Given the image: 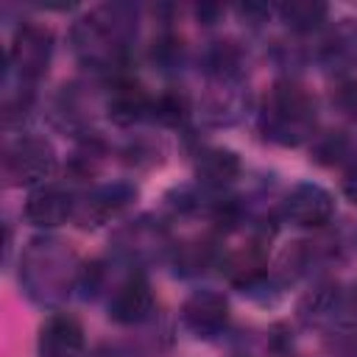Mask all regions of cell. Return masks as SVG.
Masks as SVG:
<instances>
[{
	"instance_id": "6da1fadb",
	"label": "cell",
	"mask_w": 357,
	"mask_h": 357,
	"mask_svg": "<svg viewBox=\"0 0 357 357\" xmlns=\"http://www.w3.org/2000/svg\"><path fill=\"white\" fill-rule=\"evenodd\" d=\"M134 36V14L128 6H100L81 17L73 31V53L92 70H117L126 61L128 42Z\"/></svg>"
},
{
	"instance_id": "7a4b0ae2",
	"label": "cell",
	"mask_w": 357,
	"mask_h": 357,
	"mask_svg": "<svg viewBox=\"0 0 357 357\" xmlns=\"http://www.w3.org/2000/svg\"><path fill=\"white\" fill-rule=\"evenodd\" d=\"M315 123H318L315 98L301 84L284 78L271 86L259 109V131L265 139L296 148L315 137Z\"/></svg>"
},
{
	"instance_id": "3957f363",
	"label": "cell",
	"mask_w": 357,
	"mask_h": 357,
	"mask_svg": "<svg viewBox=\"0 0 357 357\" xmlns=\"http://www.w3.org/2000/svg\"><path fill=\"white\" fill-rule=\"evenodd\" d=\"M56 148L36 134H20L3 151V178L11 187H42L56 173Z\"/></svg>"
},
{
	"instance_id": "277c9868",
	"label": "cell",
	"mask_w": 357,
	"mask_h": 357,
	"mask_svg": "<svg viewBox=\"0 0 357 357\" xmlns=\"http://www.w3.org/2000/svg\"><path fill=\"white\" fill-rule=\"evenodd\" d=\"M50 56H53V33L45 25L22 22L14 31L8 47V75L25 84H36L47 73Z\"/></svg>"
},
{
	"instance_id": "5b68a950",
	"label": "cell",
	"mask_w": 357,
	"mask_h": 357,
	"mask_svg": "<svg viewBox=\"0 0 357 357\" xmlns=\"http://www.w3.org/2000/svg\"><path fill=\"white\" fill-rule=\"evenodd\" d=\"M134 198H137V187L128 181H112L103 187H92L89 192H84L81 201H75L73 218L84 229H98L109 223L112 218H117Z\"/></svg>"
},
{
	"instance_id": "8992f818",
	"label": "cell",
	"mask_w": 357,
	"mask_h": 357,
	"mask_svg": "<svg viewBox=\"0 0 357 357\" xmlns=\"http://www.w3.org/2000/svg\"><path fill=\"white\" fill-rule=\"evenodd\" d=\"M106 312L120 326H137L145 324L153 315V287L145 279V273L134 271L128 273L109 296Z\"/></svg>"
},
{
	"instance_id": "52a82bcc",
	"label": "cell",
	"mask_w": 357,
	"mask_h": 357,
	"mask_svg": "<svg viewBox=\"0 0 357 357\" xmlns=\"http://www.w3.org/2000/svg\"><path fill=\"white\" fill-rule=\"evenodd\" d=\"M282 212L293 226L301 229H318L326 226L335 215V198L329 190H324L321 184L312 181H301L296 184L284 201H282Z\"/></svg>"
},
{
	"instance_id": "ba28073f",
	"label": "cell",
	"mask_w": 357,
	"mask_h": 357,
	"mask_svg": "<svg viewBox=\"0 0 357 357\" xmlns=\"http://www.w3.org/2000/svg\"><path fill=\"white\" fill-rule=\"evenodd\" d=\"M181 324L195 337H218L229 326V301L218 290H195L181 304Z\"/></svg>"
},
{
	"instance_id": "9c48e42d",
	"label": "cell",
	"mask_w": 357,
	"mask_h": 357,
	"mask_svg": "<svg viewBox=\"0 0 357 357\" xmlns=\"http://www.w3.org/2000/svg\"><path fill=\"white\" fill-rule=\"evenodd\" d=\"M22 215L36 229H56L75 215V198L61 184H42L28 192Z\"/></svg>"
},
{
	"instance_id": "30bf717a",
	"label": "cell",
	"mask_w": 357,
	"mask_h": 357,
	"mask_svg": "<svg viewBox=\"0 0 357 357\" xmlns=\"http://www.w3.org/2000/svg\"><path fill=\"white\" fill-rule=\"evenodd\" d=\"M167 245L170 240H167L165 226H159V220H151V218H139L131 226L120 229L114 240L117 254L128 262H145V259L162 257Z\"/></svg>"
},
{
	"instance_id": "8fae6325",
	"label": "cell",
	"mask_w": 357,
	"mask_h": 357,
	"mask_svg": "<svg viewBox=\"0 0 357 357\" xmlns=\"http://www.w3.org/2000/svg\"><path fill=\"white\" fill-rule=\"evenodd\" d=\"M151 103H153V98L142 89V84H137L134 78H126V75H114L109 84L103 109L112 123L134 126L137 120L151 114Z\"/></svg>"
},
{
	"instance_id": "7c38bea8",
	"label": "cell",
	"mask_w": 357,
	"mask_h": 357,
	"mask_svg": "<svg viewBox=\"0 0 357 357\" xmlns=\"http://www.w3.org/2000/svg\"><path fill=\"white\" fill-rule=\"evenodd\" d=\"M39 357H81L84 351V326L78 318L67 312H53L42 326L36 337Z\"/></svg>"
},
{
	"instance_id": "4fadbf2b",
	"label": "cell",
	"mask_w": 357,
	"mask_h": 357,
	"mask_svg": "<svg viewBox=\"0 0 357 357\" xmlns=\"http://www.w3.org/2000/svg\"><path fill=\"white\" fill-rule=\"evenodd\" d=\"M240 173H243V162H240V156L231 148L212 145V148L198 151L195 178H198L201 187H206V190H223V187L234 184L240 178Z\"/></svg>"
},
{
	"instance_id": "5bb4252c",
	"label": "cell",
	"mask_w": 357,
	"mask_h": 357,
	"mask_svg": "<svg viewBox=\"0 0 357 357\" xmlns=\"http://www.w3.org/2000/svg\"><path fill=\"white\" fill-rule=\"evenodd\" d=\"M245 106H248V95L243 92L240 81H212L201 112L212 126H231L243 117Z\"/></svg>"
},
{
	"instance_id": "9a60e30c",
	"label": "cell",
	"mask_w": 357,
	"mask_h": 357,
	"mask_svg": "<svg viewBox=\"0 0 357 357\" xmlns=\"http://www.w3.org/2000/svg\"><path fill=\"white\" fill-rule=\"evenodd\" d=\"M318 59L332 73L351 70L357 64V22L340 20L337 25H332V31L324 36L318 47Z\"/></svg>"
},
{
	"instance_id": "2e32d148",
	"label": "cell",
	"mask_w": 357,
	"mask_h": 357,
	"mask_svg": "<svg viewBox=\"0 0 357 357\" xmlns=\"http://www.w3.org/2000/svg\"><path fill=\"white\" fill-rule=\"evenodd\" d=\"M337 310H343V293L335 282H324L318 284L315 290H310L301 304H298V312H301V321L310 324V326H321L326 321H332L337 315Z\"/></svg>"
},
{
	"instance_id": "e0dca14e",
	"label": "cell",
	"mask_w": 357,
	"mask_h": 357,
	"mask_svg": "<svg viewBox=\"0 0 357 357\" xmlns=\"http://www.w3.org/2000/svg\"><path fill=\"white\" fill-rule=\"evenodd\" d=\"M276 14L282 17V22L296 31V33H312L315 28H321L326 22L329 6L321 0H284L276 6Z\"/></svg>"
},
{
	"instance_id": "ac0fdd59",
	"label": "cell",
	"mask_w": 357,
	"mask_h": 357,
	"mask_svg": "<svg viewBox=\"0 0 357 357\" xmlns=\"http://www.w3.org/2000/svg\"><path fill=\"white\" fill-rule=\"evenodd\" d=\"M187 114H190V100L178 89H165L151 103V117L156 123H162V126H170V128L181 126L187 120Z\"/></svg>"
},
{
	"instance_id": "d6986e66",
	"label": "cell",
	"mask_w": 357,
	"mask_h": 357,
	"mask_svg": "<svg viewBox=\"0 0 357 357\" xmlns=\"http://www.w3.org/2000/svg\"><path fill=\"white\" fill-rule=\"evenodd\" d=\"M312 156H315V162L329 165V167H332V165H340V162H346V159L351 156V142H349L346 134L329 131V134H324V137L315 139Z\"/></svg>"
},
{
	"instance_id": "ffe728a7",
	"label": "cell",
	"mask_w": 357,
	"mask_h": 357,
	"mask_svg": "<svg viewBox=\"0 0 357 357\" xmlns=\"http://www.w3.org/2000/svg\"><path fill=\"white\" fill-rule=\"evenodd\" d=\"M212 259H215V245L206 243V240L187 243V245H178L176 248V271L178 273H198Z\"/></svg>"
},
{
	"instance_id": "44dd1931",
	"label": "cell",
	"mask_w": 357,
	"mask_h": 357,
	"mask_svg": "<svg viewBox=\"0 0 357 357\" xmlns=\"http://www.w3.org/2000/svg\"><path fill=\"white\" fill-rule=\"evenodd\" d=\"M151 59L162 73H176L181 67V61H184V47H181V42L176 36H162V39L153 42Z\"/></svg>"
},
{
	"instance_id": "7402d4cb",
	"label": "cell",
	"mask_w": 357,
	"mask_h": 357,
	"mask_svg": "<svg viewBox=\"0 0 357 357\" xmlns=\"http://www.w3.org/2000/svg\"><path fill=\"white\" fill-rule=\"evenodd\" d=\"M237 14H240L243 20H248V22L257 25V22H262V20L271 14V8H268V6H259V3H245V6L237 8Z\"/></svg>"
},
{
	"instance_id": "603a6c76",
	"label": "cell",
	"mask_w": 357,
	"mask_h": 357,
	"mask_svg": "<svg viewBox=\"0 0 357 357\" xmlns=\"http://www.w3.org/2000/svg\"><path fill=\"white\" fill-rule=\"evenodd\" d=\"M343 195H346L349 204L357 206V165H354V167L346 173V178H343Z\"/></svg>"
},
{
	"instance_id": "cb8c5ba5",
	"label": "cell",
	"mask_w": 357,
	"mask_h": 357,
	"mask_svg": "<svg viewBox=\"0 0 357 357\" xmlns=\"http://www.w3.org/2000/svg\"><path fill=\"white\" fill-rule=\"evenodd\" d=\"M195 14H198V20H201L204 25H212V22H215V17L220 14V6H198V8H195Z\"/></svg>"
},
{
	"instance_id": "d4e9b609",
	"label": "cell",
	"mask_w": 357,
	"mask_h": 357,
	"mask_svg": "<svg viewBox=\"0 0 357 357\" xmlns=\"http://www.w3.org/2000/svg\"><path fill=\"white\" fill-rule=\"evenodd\" d=\"M240 357H245V354H240Z\"/></svg>"
}]
</instances>
